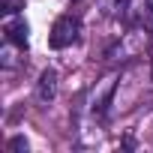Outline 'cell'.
I'll return each mask as SVG.
<instances>
[{
  "mask_svg": "<svg viewBox=\"0 0 153 153\" xmlns=\"http://www.w3.org/2000/svg\"><path fill=\"white\" fill-rule=\"evenodd\" d=\"M78 36H81V21L75 15H60L51 27L48 42H51V48H69L72 42H78Z\"/></svg>",
  "mask_w": 153,
  "mask_h": 153,
  "instance_id": "6da1fadb",
  "label": "cell"
},
{
  "mask_svg": "<svg viewBox=\"0 0 153 153\" xmlns=\"http://www.w3.org/2000/svg\"><path fill=\"white\" fill-rule=\"evenodd\" d=\"M54 96H57V72L54 69H45L39 75V81H36V102L48 105Z\"/></svg>",
  "mask_w": 153,
  "mask_h": 153,
  "instance_id": "7a4b0ae2",
  "label": "cell"
},
{
  "mask_svg": "<svg viewBox=\"0 0 153 153\" xmlns=\"http://www.w3.org/2000/svg\"><path fill=\"white\" fill-rule=\"evenodd\" d=\"M3 33H6V39H9L12 45H18V48H27V33H30V27H27V21H24L21 15L9 18V21L3 24Z\"/></svg>",
  "mask_w": 153,
  "mask_h": 153,
  "instance_id": "3957f363",
  "label": "cell"
},
{
  "mask_svg": "<svg viewBox=\"0 0 153 153\" xmlns=\"http://www.w3.org/2000/svg\"><path fill=\"white\" fill-rule=\"evenodd\" d=\"M111 96H114V78H105L96 90H93V114L96 117H105V111H108V105H111Z\"/></svg>",
  "mask_w": 153,
  "mask_h": 153,
  "instance_id": "277c9868",
  "label": "cell"
},
{
  "mask_svg": "<svg viewBox=\"0 0 153 153\" xmlns=\"http://www.w3.org/2000/svg\"><path fill=\"white\" fill-rule=\"evenodd\" d=\"M102 6H105L108 15L120 18V15H126V9H129V0H102Z\"/></svg>",
  "mask_w": 153,
  "mask_h": 153,
  "instance_id": "5b68a950",
  "label": "cell"
},
{
  "mask_svg": "<svg viewBox=\"0 0 153 153\" xmlns=\"http://www.w3.org/2000/svg\"><path fill=\"white\" fill-rule=\"evenodd\" d=\"M6 150H9V153H27V141H24L21 135H15V138H9Z\"/></svg>",
  "mask_w": 153,
  "mask_h": 153,
  "instance_id": "8992f818",
  "label": "cell"
},
{
  "mask_svg": "<svg viewBox=\"0 0 153 153\" xmlns=\"http://www.w3.org/2000/svg\"><path fill=\"white\" fill-rule=\"evenodd\" d=\"M21 9V0H3V12H18Z\"/></svg>",
  "mask_w": 153,
  "mask_h": 153,
  "instance_id": "52a82bcc",
  "label": "cell"
},
{
  "mask_svg": "<svg viewBox=\"0 0 153 153\" xmlns=\"http://www.w3.org/2000/svg\"><path fill=\"white\" fill-rule=\"evenodd\" d=\"M147 54H150V60H153V36H150V42H147Z\"/></svg>",
  "mask_w": 153,
  "mask_h": 153,
  "instance_id": "ba28073f",
  "label": "cell"
},
{
  "mask_svg": "<svg viewBox=\"0 0 153 153\" xmlns=\"http://www.w3.org/2000/svg\"><path fill=\"white\" fill-rule=\"evenodd\" d=\"M144 6H147V9H153V0H144Z\"/></svg>",
  "mask_w": 153,
  "mask_h": 153,
  "instance_id": "9c48e42d",
  "label": "cell"
}]
</instances>
